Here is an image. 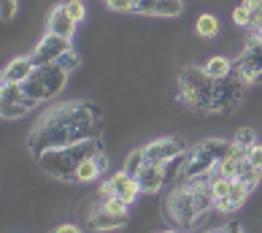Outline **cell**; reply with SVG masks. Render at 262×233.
<instances>
[{"instance_id": "obj_2", "label": "cell", "mask_w": 262, "mask_h": 233, "mask_svg": "<svg viewBox=\"0 0 262 233\" xmlns=\"http://www.w3.org/2000/svg\"><path fill=\"white\" fill-rule=\"evenodd\" d=\"M211 173L206 177H195V179H184L176 190L168 196V203H165V209H168V215L173 222H179V225H198L203 215H208V211L216 206V198H213L211 192Z\"/></svg>"}, {"instance_id": "obj_8", "label": "cell", "mask_w": 262, "mask_h": 233, "mask_svg": "<svg viewBox=\"0 0 262 233\" xmlns=\"http://www.w3.org/2000/svg\"><path fill=\"white\" fill-rule=\"evenodd\" d=\"M71 49H73V41H71V38L46 33L41 41L35 44V49L30 52V57H33L35 68H38V65H52V63H57L65 52H71Z\"/></svg>"}, {"instance_id": "obj_15", "label": "cell", "mask_w": 262, "mask_h": 233, "mask_svg": "<svg viewBox=\"0 0 262 233\" xmlns=\"http://www.w3.org/2000/svg\"><path fill=\"white\" fill-rule=\"evenodd\" d=\"M105 168H108V158H105V152L100 154H92V158H86L79 168H76V182H95L100 177V173H105Z\"/></svg>"}, {"instance_id": "obj_14", "label": "cell", "mask_w": 262, "mask_h": 233, "mask_svg": "<svg viewBox=\"0 0 262 233\" xmlns=\"http://www.w3.org/2000/svg\"><path fill=\"white\" fill-rule=\"evenodd\" d=\"M76 19L68 14V8L65 6H54L52 8V14H49V30L46 33H54V35H62V38H71L73 41V35H76Z\"/></svg>"}, {"instance_id": "obj_24", "label": "cell", "mask_w": 262, "mask_h": 233, "mask_svg": "<svg viewBox=\"0 0 262 233\" xmlns=\"http://www.w3.org/2000/svg\"><path fill=\"white\" fill-rule=\"evenodd\" d=\"M230 190H232V179L230 177H213L211 179V192H213V198H216V201L227 198Z\"/></svg>"}, {"instance_id": "obj_17", "label": "cell", "mask_w": 262, "mask_h": 233, "mask_svg": "<svg viewBox=\"0 0 262 233\" xmlns=\"http://www.w3.org/2000/svg\"><path fill=\"white\" fill-rule=\"evenodd\" d=\"M124 225H127V215H111V211H105L103 206H98L90 217L92 230H116V228H124Z\"/></svg>"}, {"instance_id": "obj_20", "label": "cell", "mask_w": 262, "mask_h": 233, "mask_svg": "<svg viewBox=\"0 0 262 233\" xmlns=\"http://www.w3.org/2000/svg\"><path fill=\"white\" fill-rule=\"evenodd\" d=\"M235 179L246 182L249 187L254 190L257 184H259V179H262V168H259V166H254V163H251V160L246 158V160H244V163H241V166H238V177H235Z\"/></svg>"}, {"instance_id": "obj_26", "label": "cell", "mask_w": 262, "mask_h": 233, "mask_svg": "<svg viewBox=\"0 0 262 233\" xmlns=\"http://www.w3.org/2000/svg\"><path fill=\"white\" fill-rule=\"evenodd\" d=\"M100 206L105 209V211H111V215H127V211H130V203H124L122 198H103V203H100Z\"/></svg>"}, {"instance_id": "obj_21", "label": "cell", "mask_w": 262, "mask_h": 233, "mask_svg": "<svg viewBox=\"0 0 262 233\" xmlns=\"http://www.w3.org/2000/svg\"><path fill=\"white\" fill-rule=\"evenodd\" d=\"M195 30L200 38H216L219 35V19L213 14H200L195 22Z\"/></svg>"}, {"instance_id": "obj_12", "label": "cell", "mask_w": 262, "mask_h": 233, "mask_svg": "<svg viewBox=\"0 0 262 233\" xmlns=\"http://www.w3.org/2000/svg\"><path fill=\"white\" fill-rule=\"evenodd\" d=\"M146 152V160H154V163H168L173 158L184 154V141L181 139H157L143 147Z\"/></svg>"}, {"instance_id": "obj_27", "label": "cell", "mask_w": 262, "mask_h": 233, "mask_svg": "<svg viewBox=\"0 0 262 233\" xmlns=\"http://www.w3.org/2000/svg\"><path fill=\"white\" fill-rule=\"evenodd\" d=\"M79 54H76V49H71V52H65L62 57H60V60H57V65H60L62 68V71L65 73H73L76 71V68H79Z\"/></svg>"}, {"instance_id": "obj_30", "label": "cell", "mask_w": 262, "mask_h": 233, "mask_svg": "<svg viewBox=\"0 0 262 233\" xmlns=\"http://www.w3.org/2000/svg\"><path fill=\"white\" fill-rule=\"evenodd\" d=\"M232 141H235V144H244V147H254V144H257V135H254V130H251V128H241Z\"/></svg>"}, {"instance_id": "obj_22", "label": "cell", "mask_w": 262, "mask_h": 233, "mask_svg": "<svg viewBox=\"0 0 262 233\" xmlns=\"http://www.w3.org/2000/svg\"><path fill=\"white\" fill-rule=\"evenodd\" d=\"M184 11V0H157V8H154V16H165L173 19Z\"/></svg>"}, {"instance_id": "obj_9", "label": "cell", "mask_w": 262, "mask_h": 233, "mask_svg": "<svg viewBox=\"0 0 262 233\" xmlns=\"http://www.w3.org/2000/svg\"><path fill=\"white\" fill-rule=\"evenodd\" d=\"M232 71H235L246 84H254L257 76L262 73V41L259 38H251L246 44V49L241 52V57L232 63Z\"/></svg>"}, {"instance_id": "obj_29", "label": "cell", "mask_w": 262, "mask_h": 233, "mask_svg": "<svg viewBox=\"0 0 262 233\" xmlns=\"http://www.w3.org/2000/svg\"><path fill=\"white\" fill-rule=\"evenodd\" d=\"M232 22L241 25V27H251V11H249V8H246L244 3L232 8Z\"/></svg>"}, {"instance_id": "obj_40", "label": "cell", "mask_w": 262, "mask_h": 233, "mask_svg": "<svg viewBox=\"0 0 262 233\" xmlns=\"http://www.w3.org/2000/svg\"><path fill=\"white\" fill-rule=\"evenodd\" d=\"M105 3H108V0H105Z\"/></svg>"}, {"instance_id": "obj_10", "label": "cell", "mask_w": 262, "mask_h": 233, "mask_svg": "<svg viewBox=\"0 0 262 233\" xmlns=\"http://www.w3.org/2000/svg\"><path fill=\"white\" fill-rule=\"evenodd\" d=\"M108 187H111V198L116 196V198H122L124 203H133L138 201V196H141V184H138V179L133 177V173H127V171H119V173H114V177L108 179Z\"/></svg>"}, {"instance_id": "obj_11", "label": "cell", "mask_w": 262, "mask_h": 233, "mask_svg": "<svg viewBox=\"0 0 262 233\" xmlns=\"http://www.w3.org/2000/svg\"><path fill=\"white\" fill-rule=\"evenodd\" d=\"M135 179H138L141 190L154 196V192H160L165 184H168V177H165V163H154V160H146L143 163V168L135 173Z\"/></svg>"}, {"instance_id": "obj_13", "label": "cell", "mask_w": 262, "mask_h": 233, "mask_svg": "<svg viewBox=\"0 0 262 233\" xmlns=\"http://www.w3.org/2000/svg\"><path fill=\"white\" fill-rule=\"evenodd\" d=\"M33 71H35V63L30 54L16 57V60H11L3 68V84H25L33 76Z\"/></svg>"}, {"instance_id": "obj_3", "label": "cell", "mask_w": 262, "mask_h": 233, "mask_svg": "<svg viewBox=\"0 0 262 233\" xmlns=\"http://www.w3.org/2000/svg\"><path fill=\"white\" fill-rule=\"evenodd\" d=\"M100 152H103V141H100V135H95V139L71 144V147H62V149L41 152L38 154V166H41L43 173H49V177H54V179L76 182V168H79L86 158L100 154Z\"/></svg>"}, {"instance_id": "obj_23", "label": "cell", "mask_w": 262, "mask_h": 233, "mask_svg": "<svg viewBox=\"0 0 262 233\" xmlns=\"http://www.w3.org/2000/svg\"><path fill=\"white\" fill-rule=\"evenodd\" d=\"M143 163H146V152H143V147H141V149H133V152L127 154V160H124V171L135 177V173L143 168Z\"/></svg>"}, {"instance_id": "obj_25", "label": "cell", "mask_w": 262, "mask_h": 233, "mask_svg": "<svg viewBox=\"0 0 262 233\" xmlns=\"http://www.w3.org/2000/svg\"><path fill=\"white\" fill-rule=\"evenodd\" d=\"M0 114L6 116V120H19V116H25V114H30L33 109H27V106H22V103H0Z\"/></svg>"}, {"instance_id": "obj_37", "label": "cell", "mask_w": 262, "mask_h": 233, "mask_svg": "<svg viewBox=\"0 0 262 233\" xmlns=\"http://www.w3.org/2000/svg\"><path fill=\"white\" fill-rule=\"evenodd\" d=\"M232 230H235V233H244V228H241V225H235V222H232Z\"/></svg>"}, {"instance_id": "obj_28", "label": "cell", "mask_w": 262, "mask_h": 233, "mask_svg": "<svg viewBox=\"0 0 262 233\" xmlns=\"http://www.w3.org/2000/svg\"><path fill=\"white\" fill-rule=\"evenodd\" d=\"M68 8V14H71L76 22H84V16H86V6H84V0H65L62 3Z\"/></svg>"}, {"instance_id": "obj_32", "label": "cell", "mask_w": 262, "mask_h": 233, "mask_svg": "<svg viewBox=\"0 0 262 233\" xmlns=\"http://www.w3.org/2000/svg\"><path fill=\"white\" fill-rule=\"evenodd\" d=\"M108 8H114V11H135V0H108Z\"/></svg>"}, {"instance_id": "obj_35", "label": "cell", "mask_w": 262, "mask_h": 233, "mask_svg": "<svg viewBox=\"0 0 262 233\" xmlns=\"http://www.w3.org/2000/svg\"><path fill=\"white\" fill-rule=\"evenodd\" d=\"M211 233H235V230H232V222H230L227 228H219V230H211Z\"/></svg>"}, {"instance_id": "obj_34", "label": "cell", "mask_w": 262, "mask_h": 233, "mask_svg": "<svg viewBox=\"0 0 262 233\" xmlns=\"http://www.w3.org/2000/svg\"><path fill=\"white\" fill-rule=\"evenodd\" d=\"M52 233H81V228H76V225H71V222H62V225H57Z\"/></svg>"}, {"instance_id": "obj_31", "label": "cell", "mask_w": 262, "mask_h": 233, "mask_svg": "<svg viewBox=\"0 0 262 233\" xmlns=\"http://www.w3.org/2000/svg\"><path fill=\"white\" fill-rule=\"evenodd\" d=\"M14 14H16V0H0V19L11 22Z\"/></svg>"}, {"instance_id": "obj_38", "label": "cell", "mask_w": 262, "mask_h": 233, "mask_svg": "<svg viewBox=\"0 0 262 233\" xmlns=\"http://www.w3.org/2000/svg\"><path fill=\"white\" fill-rule=\"evenodd\" d=\"M254 84H262V73H259V76H257V82H254Z\"/></svg>"}, {"instance_id": "obj_36", "label": "cell", "mask_w": 262, "mask_h": 233, "mask_svg": "<svg viewBox=\"0 0 262 233\" xmlns=\"http://www.w3.org/2000/svg\"><path fill=\"white\" fill-rule=\"evenodd\" d=\"M254 38H259V41H262V25H259L257 30H254Z\"/></svg>"}, {"instance_id": "obj_16", "label": "cell", "mask_w": 262, "mask_h": 233, "mask_svg": "<svg viewBox=\"0 0 262 233\" xmlns=\"http://www.w3.org/2000/svg\"><path fill=\"white\" fill-rule=\"evenodd\" d=\"M249 196H251V187L246 182H241V179H232V190H230V196L227 198H222V201H216V209L219 211H235V209H241L244 203L249 201Z\"/></svg>"}, {"instance_id": "obj_1", "label": "cell", "mask_w": 262, "mask_h": 233, "mask_svg": "<svg viewBox=\"0 0 262 233\" xmlns=\"http://www.w3.org/2000/svg\"><path fill=\"white\" fill-rule=\"evenodd\" d=\"M100 109L90 101H68L49 109L35 122L27 139V149L35 158L46 149H62L71 144L95 139L100 130Z\"/></svg>"}, {"instance_id": "obj_33", "label": "cell", "mask_w": 262, "mask_h": 233, "mask_svg": "<svg viewBox=\"0 0 262 233\" xmlns=\"http://www.w3.org/2000/svg\"><path fill=\"white\" fill-rule=\"evenodd\" d=\"M249 160L254 163V166H259V168H262V144H259V141L249 149Z\"/></svg>"}, {"instance_id": "obj_39", "label": "cell", "mask_w": 262, "mask_h": 233, "mask_svg": "<svg viewBox=\"0 0 262 233\" xmlns=\"http://www.w3.org/2000/svg\"><path fill=\"white\" fill-rule=\"evenodd\" d=\"M160 233H176V230H160Z\"/></svg>"}, {"instance_id": "obj_6", "label": "cell", "mask_w": 262, "mask_h": 233, "mask_svg": "<svg viewBox=\"0 0 262 233\" xmlns=\"http://www.w3.org/2000/svg\"><path fill=\"white\" fill-rule=\"evenodd\" d=\"M68 76L71 73H65L57 63L52 65H38L33 76L27 79L22 87H25V92L30 95L33 101L38 103H43V101H52L54 95H60L65 90V84H68Z\"/></svg>"}, {"instance_id": "obj_18", "label": "cell", "mask_w": 262, "mask_h": 233, "mask_svg": "<svg viewBox=\"0 0 262 233\" xmlns=\"http://www.w3.org/2000/svg\"><path fill=\"white\" fill-rule=\"evenodd\" d=\"M0 103H22L27 109H35L38 101H33L30 95L25 92L22 84H3L0 87Z\"/></svg>"}, {"instance_id": "obj_4", "label": "cell", "mask_w": 262, "mask_h": 233, "mask_svg": "<svg viewBox=\"0 0 262 233\" xmlns=\"http://www.w3.org/2000/svg\"><path fill=\"white\" fill-rule=\"evenodd\" d=\"M213 92H216V79H211L203 68H181L179 71V101L187 109L213 114Z\"/></svg>"}, {"instance_id": "obj_7", "label": "cell", "mask_w": 262, "mask_h": 233, "mask_svg": "<svg viewBox=\"0 0 262 233\" xmlns=\"http://www.w3.org/2000/svg\"><path fill=\"white\" fill-rule=\"evenodd\" d=\"M246 82L232 71L230 76L216 82V92H213V111L219 114H230L235 111L241 103H244V95H246Z\"/></svg>"}, {"instance_id": "obj_5", "label": "cell", "mask_w": 262, "mask_h": 233, "mask_svg": "<svg viewBox=\"0 0 262 233\" xmlns=\"http://www.w3.org/2000/svg\"><path fill=\"white\" fill-rule=\"evenodd\" d=\"M232 147V141H222V139H206L195 144L187 152V160H184V171H181V182L184 179H195V177H206V173L216 171V166L227 158V152Z\"/></svg>"}, {"instance_id": "obj_19", "label": "cell", "mask_w": 262, "mask_h": 233, "mask_svg": "<svg viewBox=\"0 0 262 233\" xmlns=\"http://www.w3.org/2000/svg\"><path fill=\"white\" fill-rule=\"evenodd\" d=\"M203 71H206L208 76H211V79H225V76H230L232 73V63L227 60V57H208V60H206V65H203Z\"/></svg>"}]
</instances>
